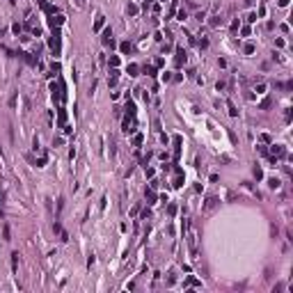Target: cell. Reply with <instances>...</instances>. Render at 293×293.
Returning <instances> with one entry per match:
<instances>
[{"mask_svg":"<svg viewBox=\"0 0 293 293\" xmlns=\"http://www.w3.org/2000/svg\"><path fill=\"white\" fill-rule=\"evenodd\" d=\"M273 154L275 156H284V149H282L279 144H273Z\"/></svg>","mask_w":293,"mask_h":293,"instance_id":"5b68a950","label":"cell"},{"mask_svg":"<svg viewBox=\"0 0 293 293\" xmlns=\"http://www.w3.org/2000/svg\"><path fill=\"white\" fill-rule=\"evenodd\" d=\"M215 204H218V199H215V197H208V199H206V206H204V208H206V211H211Z\"/></svg>","mask_w":293,"mask_h":293,"instance_id":"7a4b0ae2","label":"cell"},{"mask_svg":"<svg viewBox=\"0 0 293 293\" xmlns=\"http://www.w3.org/2000/svg\"><path fill=\"white\" fill-rule=\"evenodd\" d=\"M78 2V7H85V0H76Z\"/></svg>","mask_w":293,"mask_h":293,"instance_id":"4fadbf2b","label":"cell"},{"mask_svg":"<svg viewBox=\"0 0 293 293\" xmlns=\"http://www.w3.org/2000/svg\"><path fill=\"white\" fill-rule=\"evenodd\" d=\"M229 115H231V117L238 115V110H236V105H234V103H229Z\"/></svg>","mask_w":293,"mask_h":293,"instance_id":"ba28073f","label":"cell"},{"mask_svg":"<svg viewBox=\"0 0 293 293\" xmlns=\"http://www.w3.org/2000/svg\"><path fill=\"white\" fill-rule=\"evenodd\" d=\"M146 199H149V202H154V199H156V192H154V190H146Z\"/></svg>","mask_w":293,"mask_h":293,"instance_id":"9c48e42d","label":"cell"},{"mask_svg":"<svg viewBox=\"0 0 293 293\" xmlns=\"http://www.w3.org/2000/svg\"><path fill=\"white\" fill-rule=\"evenodd\" d=\"M181 62H186V53H183V51H176V64H181Z\"/></svg>","mask_w":293,"mask_h":293,"instance_id":"277c9868","label":"cell"},{"mask_svg":"<svg viewBox=\"0 0 293 293\" xmlns=\"http://www.w3.org/2000/svg\"><path fill=\"white\" fill-rule=\"evenodd\" d=\"M101 28H103V16H99L96 23H94V30H101Z\"/></svg>","mask_w":293,"mask_h":293,"instance_id":"8992f818","label":"cell"},{"mask_svg":"<svg viewBox=\"0 0 293 293\" xmlns=\"http://www.w3.org/2000/svg\"><path fill=\"white\" fill-rule=\"evenodd\" d=\"M128 14H138V7H135V5H128Z\"/></svg>","mask_w":293,"mask_h":293,"instance_id":"7c38bea8","label":"cell"},{"mask_svg":"<svg viewBox=\"0 0 293 293\" xmlns=\"http://www.w3.org/2000/svg\"><path fill=\"white\" fill-rule=\"evenodd\" d=\"M16 266H18V252H14L12 254V270L16 273Z\"/></svg>","mask_w":293,"mask_h":293,"instance_id":"3957f363","label":"cell"},{"mask_svg":"<svg viewBox=\"0 0 293 293\" xmlns=\"http://www.w3.org/2000/svg\"><path fill=\"white\" fill-rule=\"evenodd\" d=\"M128 73H131V76H138V64H131V67H128Z\"/></svg>","mask_w":293,"mask_h":293,"instance_id":"52a82bcc","label":"cell"},{"mask_svg":"<svg viewBox=\"0 0 293 293\" xmlns=\"http://www.w3.org/2000/svg\"><path fill=\"white\" fill-rule=\"evenodd\" d=\"M121 51H124V53H131V44H128V41L121 44Z\"/></svg>","mask_w":293,"mask_h":293,"instance_id":"30bf717a","label":"cell"},{"mask_svg":"<svg viewBox=\"0 0 293 293\" xmlns=\"http://www.w3.org/2000/svg\"><path fill=\"white\" fill-rule=\"evenodd\" d=\"M181 183H183L181 176H176V179H174V186H176V188H181Z\"/></svg>","mask_w":293,"mask_h":293,"instance_id":"8fae6325","label":"cell"},{"mask_svg":"<svg viewBox=\"0 0 293 293\" xmlns=\"http://www.w3.org/2000/svg\"><path fill=\"white\" fill-rule=\"evenodd\" d=\"M18 55H21V57H23V60H25L28 64H37V60L32 57V55H30V53H18Z\"/></svg>","mask_w":293,"mask_h":293,"instance_id":"6da1fadb","label":"cell"}]
</instances>
